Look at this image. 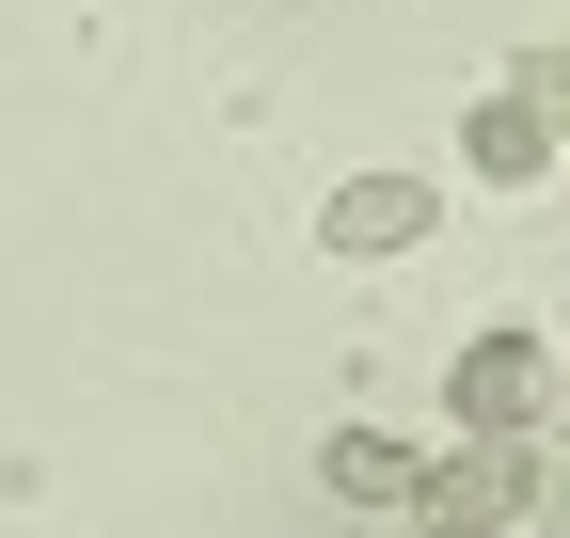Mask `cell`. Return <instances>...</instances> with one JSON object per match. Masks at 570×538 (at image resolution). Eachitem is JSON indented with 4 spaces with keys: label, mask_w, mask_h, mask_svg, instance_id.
Listing matches in <instances>:
<instances>
[{
    "label": "cell",
    "mask_w": 570,
    "mask_h": 538,
    "mask_svg": "<svg viewBox=\"0 0 570 538\" xmlns=\"http://www.w3.org/2000/svg\"><path fill=\"white\" fill-rule=\"evenodd\" d=\"M539 507V444H475V459H412V522L428 538H508Z\"/></svg>",
    "instance_id": "6da1fadb"
},
{
    "label": "cell",
    "mask_w": 570,
    "mask_h": 538,
    "mask_svg": "<svg viewBox=\"0 0 570 538\" xmlns=\"http://www.w3.org/2000/svg\"><path fill=\"white\" fill-rule=\"evenodd\" d=\"M444 396H460L475 444H539V412H554V349H539V332H475Z\"/></svg>",
    "instance_id": "7a4b0ae2"
},
{
    "label": "cell",
    "mask_w": 570,
    "mask_h": 538,
    "mask_svg": "<svg viewBox=\"0 0 570 538\" xmlns=\"http://www.w3.org/2000/svg\"><path fill=\"white\" fill-rule=\"evenodd\" d=\"M475 175H491V190L554 175V63H539V80H508V96L475 111Z\"/></svg>",
    "instance_id": "3957f363"
},
{
    "label": "cell",
    "mask_w": 570,
    "mask_h": 538,
    "mask_svg": "<svg viewBox=\"0 0 570 538\" xmlns=\"http://www.w3.org/2000/svg\"><path fill=\"white\" fill-rule=\"evenodd\" d=\"M317 238H333V253H412V238H428V190H412V175H348L333 207H317Z\"/></svg>",
    "instance_id": "277c9868"
},
{
    "label": "cell",
    "mask_w": 570,
    "mask_h": 538,
    "mask_svg": "<svg viewBox=\"0 0 570 538\" xmlns=\"http://www.w3.org/2000/svg\"><path fill=\"white\" fill-rule=\"evenodd\" d=\"M317 476H333L348 507H412V444H396V428H333V444H317Z\"/></svg>",
    "instance_id": "5b68a950"
}]
</instances>
